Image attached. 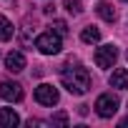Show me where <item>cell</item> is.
Masks as SVG:
<instances>
[{"label":"cell","mask_w":128,"mask_h":128,"mask_svg":"<svg viewBox=\"0 0 128 128\" xmlns=\"http://www.w3.org/2000/svg\"><path fill=\"white\" fill-rule=\"evenodd\" d=\"M60 80L66 86V90L73 96H86L90 88V73L80 66H66L60 70Z\"/></svg>","instance_id":"6da1fadb"},{"label":"cell","mask_w":128,"mask_h":128,"mask_svg":"<svg viewBox=\"0 0 128 128\" xmlns=\"http://www.w3.org/2000/svg\"><path fill=\"white\" fill-rule=\"evenodd\" d=\"M35 48L43 53V55H55L60 53L63 43H60V33H53V30H45L35 38Z\"/></svg>","instance_id":"7a4b0ae2"},{"label":"cell","mask_w":128,"mask_h":128,"mask_svg":"<svg viewBox=\"0 0 128 128\" xmlns=\"http://www.w3.org/2000/svg\"><path fill=\"white\" fill-rule=\"evenodd\" d=\"M116 110H118V98H116L113 93L98 96V100H96V113H98L100 118H113Z\"/></svg>","instance_id":"3957f363"},{"label":"cell","mask_w":128,"mask_h":128,"mask_svg":"<svg viewBox=\"0 0 128 128\" xmlns=\"http://www.w3.org/2000/svg\"><path fill=\"white\" fill-rule=\"evenodd\" d=\"M58 88L55 86H50V83H40L38 88H35V100L40 103V106H55L58 103Z\"/></svg>","instance_id":"277c9868"},{"label":"cell","mask_w":128,"mask_h":128,"mask_svg":"<svg viewBox=\"0 0 128 128\" xmlns=\"http://www.w3.org/2000/svg\"><path fill=\"white\" fill-rule=\"evenodd\" d=\"M118 58V48L116 45H100L96 50V66L98 68H110Z\"/></svg>","instance_id":"5b68a950"},{"label":"cell","mask_w":128,"mask_h":128,"mask_svg":"<svg viewBox=\"0 0 128 128\" xmlns=\"http://www.w3.org/2000/svg\"><path fill=\"white\" fill-rule=\"evenodd\" d=\"M0 98H5L8 103H20V100H23V88H20V83H10V80L0 83Z\"/></svg>","instance_id":"8992f818"},{"label":"cell","mask_w":128,"mask_h":128,"mask_svg":"<svg viewBox=\"0 0 128 128\" xmlns=\"http://www.w3.org/2000/svg\"><path fill=\"white\" fill-rule=\"evenodd\" d=\"M5 68H8L10 73H20V70L25 68V55H23L20 50H10V53L5 55Z\"/></svg>","instance_id":"52a82bcc"},{"label":"cell","mask_w":128,"mask_h":128,"mask_svg":"<svg viewBox=\"0 0 128 128\" xmlns=\"http://www.w3.org/2000/svg\"><path fill=\"white\" fill-rule=\"evenodd\" d=\"M110 86L118 88V90H126L128 88V70L126 68H116L113 76H110Z\"/></svg>","instance_id":"ba28073f"},{"label":"cell","mask_w":128,"mask_h":128,"mask_svg":"<svg viewBox=\"0 0 128 128\" xmlns=\"http://www.w3.org/2000/svg\"><path fill=\"white\" fill-rule=\"evenodd\" d=\"M18 123H20V118H18V113L13 108H0V126L3 128H13Z\"/></svg>","instance_id":"9c48e42d"},{"label":"cell","mask_w":128,"mask_h":128,"mask_svg":"<svg viewBox=\"0 0 128 128\" xmlns=\"http://www.w3.org/2000/svg\"><path fill=\"white\" fill-rule=\"evenodd\" d=\"M96 13H98L103 20H108V23L116 20V8H113L110 3H98V5H96Z\"/></svg>","instance_id":"30bf717a"},{"label":"cell","mask_w":128,"mask_h":128,"mask_svg":"<svg viewBox=\"0 0 128 128\" xmlns=\"http://www.w3.org/2000/svg\"><path fill=\"white\" fill-rule=\"evenodd\" d=\"M80 40H83V43H98V40H100V30L93 28V25H88V28H83Z\"/></svg>","instance_id":"8fae6325"},{"label":"cell","mask_w":128,"mask_h":128,"mask_svg":"<svg viewBox=\"0 0 128 128\" xmlns=\"http://www.w3.org/2000/svg\"><path fill=\"white\" fill-rule=\"evenodd\" d=\"M10 38H13V23L5 15H0V40H10Z\"/></svg>","instance_id":"7c38bea8"},{"label":"cell","mask_w":128,"mask_h":128,"mask_svg":"<svg viewBox=\"0 0 128 128\" xmlns=\"http://www.w3.org/2000/svg\"><path fill=\"white\" fill-rule=\"evenodd\" d=\"M63 8H66L70 15H80V10H83L80 0H63Z\"/></svg>","instance_id":"4fadbf2b"},{"label":"cell","mask_w":128,"mask_h":128,"mask_svg":"<svg viewBox=\"0 0 128 128\" xmlns=\"http://www.w3.org/2000/svg\"><path fill=\"white\" fill-rule=\"evenodd\" d=\"M66 123H68V113H63V110H60V113L53 116V126H66Z\"/></svg>","instance_id":"5bb4252c"},{"label":"cell","mask_w":128,"mask_h":128,"mask_svg":"<svg viewBox=\"0 0 128 128\" xmlns=\"http://www.w3.org/2000/svg\"><path fill=\"white\" fill-rule=\"evenodd\" d=\"M55 33H60V35H66V33H68V25L63 23V20H55Z\"/></svg>","instance_id":"9a60e30c"},{"label":"cell","mask_w":128,"mask_h":128,"mask_svg":"<svg viewBox=\"0 0 128 128\" xmlns=\"http://www.w3.org/2000/svg\"><path fill=\"white\" fill-rule=\"evenodd\" d=\"M126 58H128V53H126Z\"/></svg>","instance_id":"2e32d148"}]
</instances>
